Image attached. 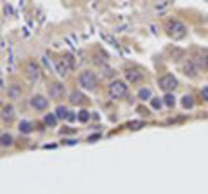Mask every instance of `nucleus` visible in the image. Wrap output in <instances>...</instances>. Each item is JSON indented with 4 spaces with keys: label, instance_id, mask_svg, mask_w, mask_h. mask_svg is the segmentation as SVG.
<instances>
[{
    "label": "nucleus",
    "instance_id": "nucleus-7",
    "mask_svg": "<svg viewBox=\"0 0 208 194\" xmlns=\"http://www.w3.org/2000/svg\"><path fill=\"white\" fill-rule=\"evenodd\" d=\"M30 104H31V108L38 109V111H43V109L49 108V99H45L43 95H33Z\"/></svg>",
    "mask_w": 208,
    "mask_h": 194
},
{
    "label": "nucleus",
    "instance_id": "nucleus-11",
    "mask_svg": "<svg viewBox=\"0 0 208 194\" xmlns=\"http://www.w3.org/2000/svg\"><path fill=\"white\" fill-rule=\"evenodd\" d=\"M12 118H14V108H12L11 104L2 106V120L4 121H11Z\"/></svg>",
    "mask_w": 208,
    "mask_h": 194
},
{
    "label": "nucleus",
    "instance_id": "nucleus-14",
    "mask_svg": "<svg viewBox=\"0 0 208 194\" xmlns=\"http://www.w3.org/2000/svg\"><path fill=\"white\" fill-rule=\"evenodd\" d=\"M184 73H186L187 76H196V66H194V63L192 61H187V63H184Z\"/></svg>",
    "mask_w": 208,
    "mask_h": 194
},
{
    "label": "nucleus",
    "instance_id": "nucleus-5",
    "mask_svg": "<svg viewBox=\"0 0 208 194\" xmlns=\"http://www.w3.org/2000/svg\"><path fill=\"white\" fill-rule=\"evenodd\" d=\"M24 71H26L28 80L37 81L38 78H40V66H38L35 61H30V63H26V68H24Z\"/></svg>",
    "mask_w": 208,
    "mask_h": 194
},
{
    "label": "nucleus",
    "instance_id": "nucleus-16",
    "mask_svg": "<svg viewBox=\"0 0 208 194\" xmlns=\"http://www.w3.org/2000/svg\"><path fill=\"white\" fill-rule=\"evenodd\" d=\"M56 121H57V116H56V114H52V113H49V114H45V116H43V123L47 125V127H54V125H56Z\"/></svg>",
    "mask_w": 208,
    "mask_h": 194
},
{
    "label": "nucleus",
    "instance_id": "nucleus-25",
    "mask_svg": "<svg viewBox=\"0 0 208 194\" xmlns=\"http://www.w3.org/2000/svg\"><path fill=\"white\" fill-rule=\"evenodd\" d=\"M151 106L155 109H160L161 108V101H158V99H151Z\"/></svg>",
    "mask_w": 208,
    "mask_h": 194
},
{
    "label": "nucleus",
    "instance_id": "nucleus-26",
    "mask_svg": "<svg viewBox=\"0 0 208 194\" xmlns=\"http://www.w3.org/2000/svg\"><path fill=\"white\" fill-rule=\"evenodd\" d=\"M201 97L205 101H208V87H203L201 88Z\"/></svg>",
    "mask_w": 208,
    "mask_h": 194
},
{
    "label": "nucleus",
    "instance_id": "nucleus-4",
    "mask_svg": "<svg viewBox=\"0 0 208 194\" xmlns=\"http://www.w3.org/2000/svg\"><path fill=\"white\" fill-rule=\"evenodd\" d=\"M158 85H160L161 90H165L166 94H170V90H173L177 87V78L173 75H170V73H166V75H163L158 80Z\"/></svg>",
    "mask_w": 208,
    "mask_h": 194
},
{
    "label": "nucleus",
    "instance_id": "nucleus-27",
    "mask_svg": "<svg viewBox=\"0 0 208 194\" xmlns=\"http://www.w3.org/2000/svg\"><path fill=\"white\" fill-rule=\"evenodd\" d=\"M140 121H132V123H130V128H133V130H137V128H140Z\"/></svg>",
    "mask_w": 208,
    "mask_h": 194
},
{
    "label": "nucleus",
    "instance_id": "nucleus-24",
    "mask_svg": "<svg viewBox=\"0 0 208 194\" xmlns=\"http://www.w3.org/2000/svg\"><path fill=\"white\" fill-rule=\"evenodd\" d=\"M56 68H57V73H59V75H66V73H68V71H66V70H68V66H66V64H64V63H57V66H56Z\"/></svg>",
    "mask_w": 208,
    "mask_h": 194
},
{
    "label": "nucleus",
    "instance_id": "nucleus-18",
    "mask_svg": "<svg viewBox=\"0 0 208 194\" xmlns=\"http://www.w3.org/2000/svg\"><path fill=\"white\" fill-rule=\"evenodd\" d=\"M194 106V101H192L191 95H184L182 97V108L184 109H191Z\"/></svg>",
    "mask_w": 208,
    "mask_h": 194
},
{
    "label": "nucleus",
    "instance_id": "nucleus-6",
    "mask_svg": "<svg viewBox=\"0 0 208 194\" xmlns=\"http://www.w3.org/2000/svg\"><path fill=\"white\" fill-rule=\"evenodd\" d=\"M64 95V85L59 81H54L52 85L49 87V97L50 99H61Z\"/></svg>",
    "mask_w": 208,
    "mask_h": 194
},
{
    "label": "nucleus",
    "instance_id": "nucleus-1",
    "mask_svg": "<svg viewBox=\"0 0 208 194\" xmlns=\"http://www.w3.org/2000/svg\"><path fill=\"white\" fill-rule=\"evenodd\" d=\"M165 30L168 33V37H172L173 40H181V38L186 37L187 28L184 23H181L179 19H168L165 24Z\"/></svg>",
    "mask_w": 208,
    "mask_h": 194
},
{
    "label": "nucleus",
    "instance_id": "nucleus-17",
    "mask_svg": "<svg viewBox=\"0 0 208 194\" xmlns=\"http://www.w3.org/2000/svg\"><path fill=\"white\" fill-rule=\"evenodd\" d=\"M68 114H69V111L64 108V106H57V108H56V116H57V118L64 120V118H68Z\"/></svg>",
    "mask_w": 208,
    "mask_h": 194
},
{
    "label": "nucleus",
    "instance_id": "nucleus-15",
    "mask_svg": "<svg viewBox=\"0 0 208 194\" xmlns=\"http://www.w3.org/2000/svg\"><path fill=\"white\" fill-rule=\"evenodd\" d=\"M137 97L140 101H151V99H153V97H151V88H148V87H146V88H140Z\"/></svg>",
    "mask_w": 208,
    "mask_h": 194
},
{
    "label": "nucleus",
    "instance_id": "nucleus-23",
    "mask_svg": "<svg viewBox=\"0 0 208 194\" xmlns=\"http://www.w3.org/2000/svg\"><path fill=\"white\" fill-rule=\"evenodd\" d=\"M89 118H90V113H89L87 109H82L80 113H78V120H80L82 123H85V121H87Z\"/></svg>",
    "mask_w": 208,
    "mask_h": 194
},
{
    "label": "nucleus",
    "instance_id": "nucleus-22",
    "mask_svg": "<svg viewBox=\"0 0 208 194\" xmlns=\"http://www.w3.org/2000/svg\"><path fill=\"white\" fill-rule=\"evenodd\" d=\"M11 144H12V135L4 132V134H2V146L5 147V146H11Z\"/></svg>",
    "mask_w": 208,
    "mask_h": 194
},
{
    "label": "nucleus",
    "instance_id": "nucleus-12",
    "mask_svg": "<svg viewBox=\"0 0 208 194\" xmlns=\"http://www.w3.org/2000/svg\"><path fill=\"white\" fill-rule=\"evenodd\" d=\"M83 101H85V95L80 90H73L69 94V102L71 104H83Z\"/></svg>",
    "mask_w": 208,
    "mask_h": 194
},
{
    "label": "nucleus",
    "instance_id": "nucleus-21",
    "mask_svg": "<svg viewBox=\"0 0 208 194\" xmlns=\"http://www.w3.org/2000/svg\"><path fill=\"white\" fill-rule=\"evenodd\" d=\"M163 102H165L168 108H173V106H175V97L172 95V94H166V95L163 97Z\"/></svg>",
    "mask_w": 208,
    "mask_h": 194
},
{
    "label": "nucleus",
    "instance_id": "nucleus-3",
    "mask_svg": "<svg viewBox=\"0 0 208 194\" xmlns=\"http://www.w3.org/2000/svg\"><path fill=\"white\" fill-rule=\"evenodd\" d=\"M78 85H80L82 88H87V90H94V88L97 87L96 75H94L92 71H89V70L82 71L80 75H78Z\"/></svg>",
    "mask_w": 208,
    "mask_h": 194
},
{
    "label": "nucleus",
    "instance_id": "nucleus-10",
    "mask_svg": "<svg viewBox=\"0 0 208 194\" xmlns=\"http://www.w3.org/2000/svg\"><path fill=\"white\" fill-rule=\"evenodd\" d=\"M21 92H23V88H21L19 83H12V85L7 87V97H9V99H17V97H21Z\"/></svg>",
    "mask_w": 208,
    "mask_h": 194
},
{
    "label": "nucleus",
    "instance_id": "nucleus-13",
    "mask_svg": "<svg viewBox=\"0 0 208 194\" xmlns=\"http://www.w3.org/2000/svg\"><path fill=\"white\" fill-rule=\"evenodd\" d=\"M94 63L99 64V66H104L108 63V54H106V52H102V50L96 52V54H94Z\"/></svg>",
    "mask_w": 208,
    "mask_h": 194
},
{
    "label": "nucleus",
    "instance_id": "nucleus-2",
    "mask_svg": "<svg viewBox=\"0 0 208 194\" xmlns=\"http://www.w3.org/2000/svg\"><path fill=\"white\" fill-rule=\"evenodd\" d=\"M108 92H109L111 99L118 101V99H123V97L127 95L128 87H127V83L122 81V80H113L111 83H109V87H108Z\"/></svg>",
    "mask_w": 208,
    "mask_h": 194
},
{
    "label": "nucleus",
    "instance_id": "nucleus-8",
    "mask_svg": "<svg viewBox=\"0 0 208 194\" xmlns=\"http://www.w3.org/2000/svg\"><path fill=\"white\" fill-rule=\"evenodd\" d=\"M125 78H127V81H130V83H139V81H142V78H144V75L140 73L139 70H132V68H128L127 71H125Z\"/></svg>",
    "mask_w": 208,
    "mask_h": 194
},
{
    "label": "nucleus",
    "instance_id": "nucleus-20",
    "mask_svg": "<svg viewBox=\"0 0 208 194\" xmlns=\"http://www.w3.org/2000/svg\"><path fill=\"white\" fill-rule=\"evenodd\" d=\"M31 123H30V121H21V123H19V132H23V134H30V132H31Z\"/></svg>",
    "mask_w": 208,
    "mask_h": 194
},
{
    "label": "nucleus",
    "instance_id": "nucleus-19",
    "mask_svg": "<svg viewBox=\"0 0 208 194\" xmlns=\"http://www.w3.org/2000/svg\"><path fill=\"white\" fill-rule=\"evenodd\" d=\"M63 63L66 66H68V70H73V68H75V61H73V56L71 54H66L63 57Z\"/></svg>",
    "mask_w": 208,
    "mask_h": 194
},
{
    "label": "nucleus",
    "instance_id": "nucleus-9",
    "mask_svg": "<svg viewBox=\"0 0 208 194\" xmlns=\"http://www.w3.org/2000/svg\"><path fill=\"white\" fill-rule=\"evenodd\" d=\"M192 63H194V66H196V70L199 71H205V70H208V56H194L192 57Z\"/></svg>",
    "mask_w": 208,
    "mask_h": 194
}]
</instances>
